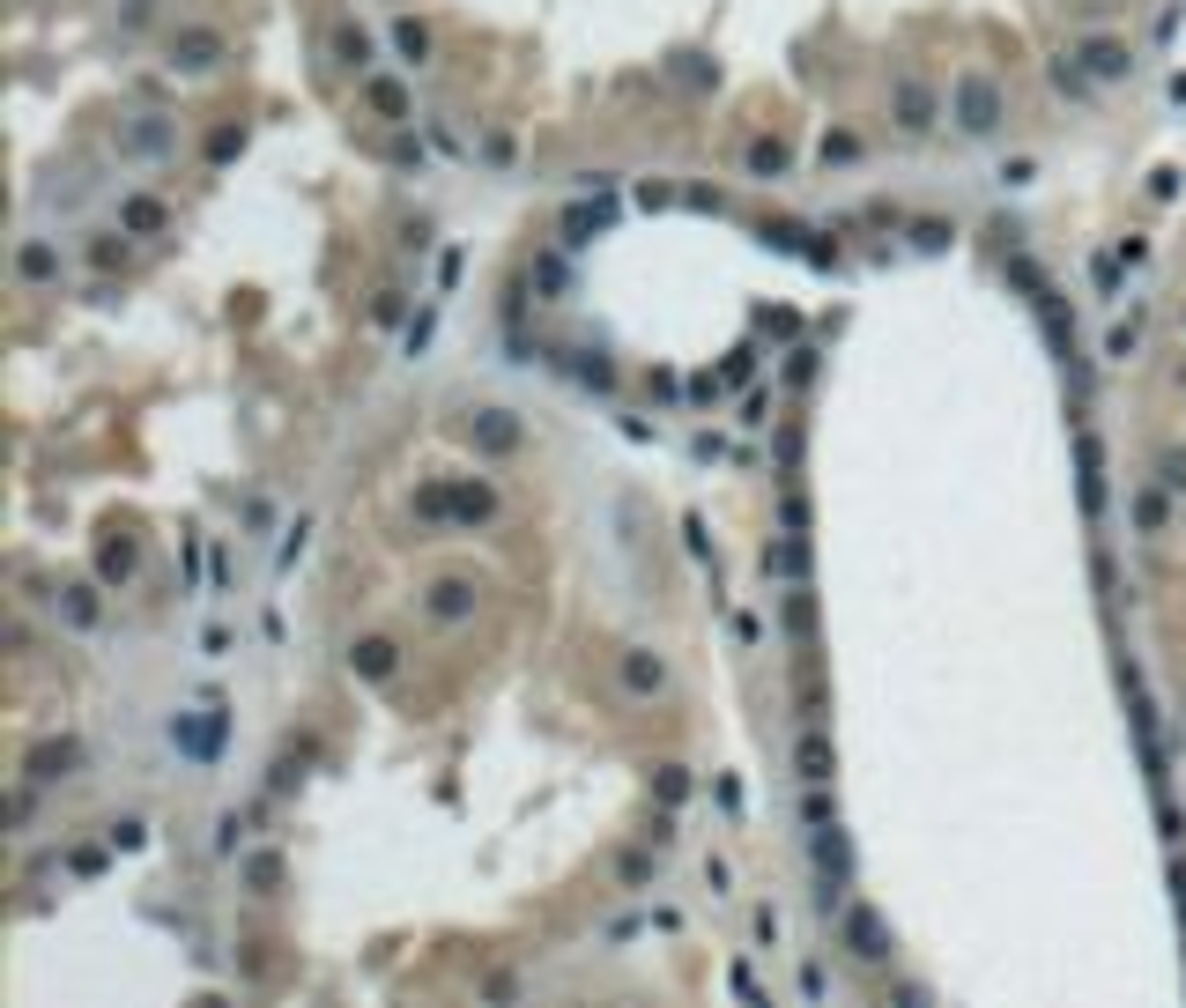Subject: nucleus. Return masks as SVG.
<instances>
[{"instance_id":"f257e3e1","label":"nucleus","mask_w":1186,"mask_h":1008,"mask_svg":"<svg viewBox=\"0 0 1186 1008\" xmlns=\"http://www.w3.org/2000/svg\"><path fill=\"white\" fill-rule=\"evenodd\" d=\"M1002 112H1008L1002 82H986V75H956V89H950V119L964 126V134H994V126H1002Z\"/></svg>"},{"instance_id":"f03ea898","label":"nucleus","mask_w":1186,"mask_h":1008,"mask_svg":"<svg viewBox=\"0 0 1186 1008\" xmlns=\"http://www.w3.org/2000/svg\"><path fill=\"white\" fill-rule=\"evenodd\" d=\"M475 601H483V579L475 572H438L431 593H423V608H431V623H468Z\"/></svg>"},{"instance_id":"7ed1b4c3","label":"nucleus","mask_w":1186,"mask_h":1008,"mask_svg":"<svg viewBox=\"0 0 1186 1008\" xmlns=\"http://www.w3.org/2000/svg\"><path fill=\"white\" fill-rule=\"evenodd\" d=\"M616 675H623V697H668V660L652 653V645H623Z\"/></svg>"},{"instance_id":"20e7f679","label":"nucleus","mask_w":1186,"mask_h":1008,"mask_svg":"<svg viewBox=\"0 0 1186 1008\" xmlns=\"http://www.w3.org/2000/svg\"><path fill=\"white\" fill-rule=\"evenodd\" d=\"M1075 60H1083L1090 82H1127V68H1135V45H1127V37H1083V45H1075Z\"/></svg>"},{"instance_id":"39448f33","label":"nucleus","mask_w":1186,"mask_h":1008,"mask_svg":"<svg viewBox=\"0 0 1186 1008\" xmlns=\"http://www.w3.org/2000/svg\"><path fill=\"white\" fill-rule=\"evenodd\" d=\"M349 675H364V682H393V675H401V645L386 638V630L356 638V645H349Z\"/></svg>"},{"instance_id":"423d86ee","label":"nucleus","mask_w":1186,"mask_h":1008,"mask_svg":"<svg viewBox=\"0 0 1186 1008\" xmlns=\"http://www.w3.org/2000/svg\"><path fill=\"white\" fill-rule=\"evenodd\" d=\"M846 949H852V964H890V934H883V920H875L868 905L846 912Z\"/></svg>"},{"instance_id":"0eeeda50","label":"nucleus","mask_w":1186,"mask_h":1008,"mask_svg":"<svg viewBox=\"0 0 1186 1008\" xmlns=\"http://www.w3.org/2000/svg\"><path fill=\"white\" fill-rule=\"evenodd\" d=\"M460 430H468V445H490V453H512V445H519V423L504 416V408H468Z\"/></svg>"},{"instance_id":"6e6552de","label":"nucleus","mask_w":1186,"mask_h":1008,"mask_svg":"<svg viewBox=\"0 0 1186 1008\" xmlns=\"http://www.w3.org/2000/svg\"><path fill=\"white\" fill-rule=\"evenodd\" d=\"M216 60H223V30H179L171 37V68L201 75V68H216Z\"/></svg>"},{"instance_id":"1a4fd4ad","label":"nucleus","mask_w":1186,"mask_h":1008,"mask_svg":"<svg viewBox=\"0 0 1186 1008\" xmlns=\"http://www.w3.org/2000/svg\"><path fill=\"white\" fill-rule=\"evenodd\" d=\"M134 572H141L134 534H104V549H97V579H104V586H127Z\"/></svg>"},{"instance_id":"9d476101","label":"nucleus","mask_w":1186,"mask_h":1008,"mask_svg":"<svg viewBox=\"0 0 1186 1008\" xmlns=\"http://www.w3.org/2000/svg\"><path fill=\"white\" fill-rule=\"evenodd\" d=\"M335 60H341L349 75H371V68H379V45H371L364 23H341V30H335Z\"/></svg>"},{"instance_id":"9b49d317","label":"nucleus","mask_w":1186,"mask_h":1008,"mask_svg":"<svg viewBox=\"0 0 1186 1008\" xmlns=\"http://www.w3.org/2000/svg\"><path fill=\"white\" fill-rule=\"evenodd\" d=\"M898 112H904L898 119L904 134H927V126H935V97H927L919 82H898Z\"/></svg>"},{"instance_id":"f8f14e48","label":"nucleus","mask_w":1186,"mask_h":1008,"mask_svg":"<svg viewBox=\"0 0 1186 1008\" xmlns=\"http://www.w3.org/2000/svg\"><path fill=\"white\" fill-rule=\"evenodd\" d=\"M794 764H801V779H808V786H823V779H831V741H823V727H808V734H801Z\"/></svg>"},{"instance_id":"ddd939ff","label":"nucleus","mask_w":1186,"mask_h":1008,"mask_svg":"<svg viewBox=\"0 0 1186 1008\" xmlns=\"http://www.w3.org/2000/svg\"><path fill=\"white\" fill-rule=\"evenodd\" d=\"M16 275H23V282H52V275H60V252H52V245H37V237H30V245L16 252Z\"/></svg>"},{"instance_id":"4468645a","label":"nucleus","mask_w":1186,"mask_h":1008,"mask_svg":"<svg viewBox=\"0 0 1186 1008\" xmlns=\"http://www.w3.org/2000/svg\"><path fill=\"white\" fill-rule=\"evenodd\" d=\"M786 171H794L786 141H749V178H786Z\"/></svg>"},{"instance_id":"2eb2a0df","label":"nucleus","mask_w":1186,"mask_h":1008,"mask_svg":"<svg viewBox=\"0 0 1186 1008\" xmlns=\"http://www.w3.org/2000/svg\"><path fill=\"white\" fill-rule=\"evenodd\" d=\"M119 223H127V230H141V237H149V230H164V208H156V201H141V193H134V201L119 208Z\"/></svg>"},{"instance_id":"dca6fc26","label":"nucleus","mask_w":1186,"mask_h":1008,"mask_svg":"<svg viewBox=\"0 0 1186 1008\" xmlns=\"http://www.w3.org/2000/svg\"><path fill=\"white\" fill-rule=\"evenodd\" d=\"M60 616L68 623H97V593L89 586H60Z\"/></svg>"},{"instance_id":"f3484780","label":"nucleus","mask_w":1186,"mask_h":1008,"mask_svg":"<svg viewBox=\"0 0 1186 1008\" xmlns=\"http://www.w3.org/2000/svg\"><path fill=\"white\" fill-rule=\"evenodd\" d=\"M393 37H401L408 68H423V60H431V30H423V23H393Z\"/></svg>"},{"instance_id":"a211bd4d","label":"nucleus","mask_w":1186,"mask_h":1008,"mask_svg":"<svg viewBox=\"0 0 1186 1008\" xmlns=\"http://www.w3.org/2000/svg\"><path fill=\"white\" fill-rule=\"evenodd\" d=\"M371 112H386V119H408V89H401V82H371Z\"/></svg>"},{"instance_id":"6ab92c4d","label":"nucleus","mask_w":1186,"mask_h":1008,"mask_svg":"<svg viewBox=\"0 0 1186 1008\" xmlns=\"http://www.w3.org/2000/svg\"><path fill=\"white\" fill-rule=\"evenodd\" d=\"M1135 512H1142V534H1164V497H1157V489H1142Z\"/></svg>"}]
</instances>
